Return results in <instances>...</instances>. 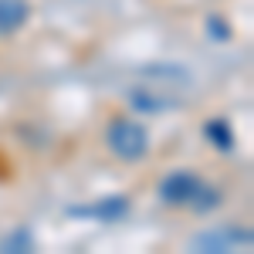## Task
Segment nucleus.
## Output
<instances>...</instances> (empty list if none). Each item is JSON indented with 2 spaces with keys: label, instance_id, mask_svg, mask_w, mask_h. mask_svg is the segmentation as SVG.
I'll return each mask as SVG.
<instances>
[{
  "label": "nucleus",
  "instance_id": "nucleus-1",
  "mask_svg": "<svg viewBox=\"0 0 254 254\" xmlns=\"http://www.w3.org/2000/svg\"><path fill=\"white\" fill-rule=\"evenodd\" d=\"M105 149L122 163H139L149 153V132L139 119L116 116L105 129Z\"/></svg>",
  "mask_w": 254,
  "mask_h": 254
},
{
  "label": "nucleus",
  "instance_id": "nucleus-2",
  "mask_svg": "<svg viewBox=\"0 0 254 254\" xmlns=\"http://www.w3.org/2000/svg\"><path fill=\"white\" fill-rule=\"evenodd\" d=\"M200 187H203L200 173L187 170V166H180V170H170V173L159 180L156 193H159V200H163L166 207H190L193 196L200 193Z\"/></svg>",
  "mask_w": 254,
  "mask_h": 254
},
{
  "label": "nucleus",
  "instance_id": "nucleus-3",
  "mask_svg": "<svg viewBox=\"0 0 254 254\" xmlns=\"http://www.w3.org/2000/svg\"><path fill=\"white\" fill-rule=\"evenodd\" d=\"M71 217H95V220H119V217H126L129 214V200L122 193L116 196H105V200H98V203H92V207H71L68 210Z\"/></svg>",
  "mask_w": 254,
  "mask_h": 254
},
{
  "label": "nucleus",
  "instance_id": "nucleus-4",
  "mask_svg": "<svg viewBox=\"0 0 254 254\" xmlns=\"http://www.w3.org/2000/svg\"><path fill=\"white\" fill-rule=\"evenodd\" d=\"M248 241H251V234H248V231H244V234H241V231H234V227H231V231H207V234H200L193 241V248L196 251H234L237 244H248Z\"/></svg>",
  "mask_w": 254,
  "mask_h": 254
},
{
  "label": "nucleus",
  "instance_id": "nucleus-5",
  "mask_svg": "<svg viewBox=\"0 0 254 254\" xmlns=\"http://www.w3.org/2000/svg\"><path fill=\"white\" fill-rule=\"evenodd\" d=\"M27 20H31L27 0H0V38H10Z\"/></svg>",
  "mask_w": 254,
  "mask_h": 254
},
{
  "label": "nucleus",
  "instance_id": "nucleus-6",
  "mask_svg": "<svg viewBox=\"0 0 254 254\" xmlns=\"http://www.w3.org/2000/svg\"><path fill=\"white\" fill-rule=\"evenodd\" d=\"M203 136L210 139V146H217L220 153H231L234 149V129L224 122V119H210L203 126Z\"/></svg>",
  "mask_w": 254,
  "mask_h": 254
},
{
  "label": "nucleus",
  "instance_id": "nucleus-7",
  "mask_svg": "<svg viewBox=\"0 0 254 254\" xmlns=\"http://www.w3.org/2000/svg\"><path fill=\"white\" fill-rule=\"evenodd\" d=\"M129 102H132V109L139 112H163V109H173L176 102L173 98H163V95H153V88H136V92H129Z\"/></svg>",
  "mask_w": 254,
  "mask_h": 254
},
{
  "label": "nucleus",
  "instance_id": "nucleus-8",
  "mask_svg": "<svg viewBox=\"0 0 254 254\" xmlns=\"http://www.w3.org/2000/svg\"><path fill=\"white\" fill-rule=\"evenodd\" d=\"M190 207H193L196 214H210L214 207H220V190H214V187H207V183H203V187H200V193L193 196V203H190Z\"/></svg>",
  "mask_w": 254,
  "mask_h": 254
},
{
  "label": "nucleus",
  "instance_id": "nucleus-9",
  "mask_svg": "<svg viewBox=\"0 0 254 254\" xmlns=\"http://www.w3.org/2000/svg\"><path fill=\"white\" fill-rule=\"evenodd\" d=\"M24 248H31V234L20 227V231H14V234L3 241V251H24Z\"/></svg>",
  "mask_w": 254,
  "mask_h": 254
},
{
  "label": "nucleus",
  "instance_id": "nucleus-10",
  "mask_svg": "<svg viewBox=\"0 0 254 254\" xmlns=\"http://www.w3.org/2000/svg\"><path fill=\"white\" fill-rule=\"evenodd\" d=\"M207 31H210V38H217V41H227V38H231V27H227L220 17H210V20H207Z\"/></svg>",
  "mask_w": 254,
  "mask_h": 254
}]
</instances>
